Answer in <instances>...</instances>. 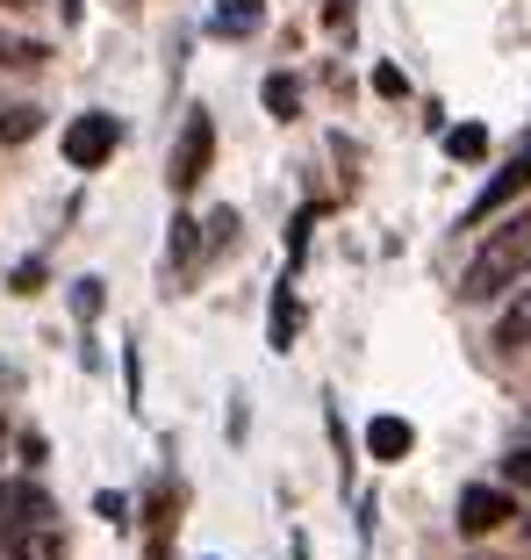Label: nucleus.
I'll return each mask as SVG.
<instances>
[{
    "label": "nucleus",
    "instance_id": "nucleus-2",
    "mask_svg": "<svg viewBox=\"0 0 531 560\" xmlns=\"http://www.w3.org/2000/svg\"><path fill=\"white\" fill-rule=\"evenodd\" d=\"M209 165H216V122L194 108V116L180 122V144H173V165H166L173 195H194V187L209 180Z\"/></svg>",
    "mask_w": 531,
    "mask_h": 560
},
{
    "label": "nucleus",
    "instance_id": "nucleus-12",
    "mask_svg": "<svg viewBox=\"0 0 531 560\" xmlns=\"http://www.w3.org/2000/svg\"><path fill=\"white\" fill-rule=\"evenodd\" d=\"M8 288H15V295H36V288H44V259H22Z\"/></svg>",
    "mask_w": 531,
    "mask_h": 560
},
{
    "label": "nucleus",
    "instance_id": "nucleus-7",
    "mask_svg": "<svg viewBox=\"0 0 531 560\" xmlns=\"http://www.w3.org/2000/svg\"><path fill=\"white\" fill-rule=\"evenodd\" d=\"M496 338H503V346H531V280L517 288V302H510V316H503Z\"/></svg>",
    "mask_w": 531,
    "mask_h": 560
},
{
    "label": "nucleus",
    "instance_id": "nucleus-15",
    "mask_svg": "<svg viewBox=\"0 0 531 560\" xmlns=\"http://www.w3.org/2000/svg\"><path fill=\"white\" fill-rule=\"evenodd\" d=\"M94 511H101V517H108V525H130V503H122V495H116V489H108V495H101V503H94Z\"/></svg>",
    "mask_w": 531,
    "mask_h": 560
},
{
    "label": "nucleus",
    "instance_id": "nucleus-9",
    "mask_svg": "<svg viewBox=\"0 0 531 560\" xmlns=\"http://www.w3.org/2000/svg\"><path fill=\"white\" fill-rule=\"evenodd\" d=\"M266 346H273V352L295 346V295H287V288L273 295V338H266Z\"/></svg>",
    "mask_w": 531,
    "mask_h": 560
},
{
    "label": "nucleus",
    "instance_id": "nucleus-13",
    "mask_svg": "<svg viewBox=\"0 0 531 560\" xmlns=\"http://www.w3.org/2000/svg\"><path fill=\"white\" fill-rule=\"evenodd\" d=\"M374 94H388V101H396V94H410V80H402L396 66H381V72H374Z\"/></svg>",
    "mask_w": 531,
    "mask_h": 560
},
{
    "label": "nucleus",
    "instance_id": "nucleus-14",
    "mask_svg": "<svg viewBox=\"0 0 531 560\" xmlns=\"http://www.w3.org/2000/svg\"><path fill=\"white\" fill-rule=\"evenodd\" d=\"M72 310H80V316L101 310V280H80V288H72Z\"/></svg>",
    "mask_w": 531,
    "mask_h": 560
},
{
    "label": "nucleus",
    "instance_id": "nucleus-6",
    "mask_svg": "<svg viewBox=\"0 0 531 560\" xmlns=\"http://www.w3.org/2000/svg\"><path fill=\"white\" fill-rule=\"evenodd\" d=\"M366 453H374V460H410L416 453V424L410 417H374V424H366Z\"/></svg>",
    "mask_w": 531,
    "mask_h": 560
},
{
    "label": "nucleus",
    "instance_id": "nucleus-5",
    "mask_svg": "<svg viewBox=\"0 0 531 560\" xmlns=\"http://www.w3.org/2000/svg\"><path fill=\"white\" fill-rule=\"evenodd\" d=\"M524 187H531V151H517V165H503L496 180H488L482 195H474V209H467V223H488V215H496V209H510V201L524 195Z\"/></svg>",
    "mask_w": 531,
    "mask_h": 560
},
{
    "label": "nucleus",
    "instance_id": "nucleus-11",
    "mask_svg": "<svg viewBox=\"0 0 531 560\" xmlns=\"http://www.w3.org/2000/svg\"><path fill=\"white\" fill-rule=\"evenodd\" d=\"M503 489H531V445L503 453Z\"/></svg>",
    "mask_w": 531,
    "mask_h": 560
},
{
    "label": "nucleus",
    "instance_id": "nucleus-8",
    "mask_svg": "<svg viewBox=\"0 0 531 560\" xmlns=\"http://www.w3.org/2000/svg\"><path fill=\"white\" fill-rule=\"evenodd\" d=\"M446 151L452 159H488V130L482 122H460V130H446Z\"/></svg>",
    "mask_w": 531,
    "mask_h": 560
},
{
    "label": "nucleus",
    "instance_id": "nucleus-10",
    "mask_svg": "<svg viewBox=\"0 0 531 560\" xmlns=\"http://www.w3.org/2000/svg\"><path fill=\"white\" fill-rule=\"evenodd\" d=\"M295 80H281V72H273V80H266V116H281V122H295Z\"/></svg>",
    "mask_w": 531,
    "mask_h": 560
},
{
    "label": "nucleus",
    "instance_id": "nucleus-3",
    "mask_svg": "<svg viewBox=\"0 0 531 560\" xmlns=\"http://www.w3.org/2000/svg\"><path fill=\"white\" fill-rule=\"evenodd\" d=\"M116 144H122V130L108 108H86V116L66 122V165H80V173H101V165L116 159Z\"/></svg>",
    "mask_w": 531,
    "mask_h": 560
},
{
    "label": "nucleus",
    "instance_id": "nucleus-16",
    "mask_svg": "<svg viewBox=\"0 0 531 560\" xmlns=\"http://www.w3.org/2000/svg\"><path fill=\"white\" fill-rule=\"evenodd\" d=\"M524 539H531V517H524Z\"/></svg>",
    "mask_w": 531,
    "mask_h": 560
},
{
    "label": "nucleus",
    "instance_id": "nucleus-4",
    "mask_svg": "<svg viewBox=\"0 0 531 560\" xmlns=\"http://www.w3.org/2000/svg\"><path fill=\"white\" fill-rule=\"evenodd\" d=\"M510 511H517V495L503 489V481H474V489H460V511H452V525H460L467 539H482V532H496Z\"/></svg>",
    "mask_w": 531,
    "mask_h": 560
},
{
    "label": "nucleus",
    "instance_id": "nucleus-1",
    "mask_svg": "<svg viewBox=\"0 0 531 560\" xmlns=\"http://www.w3.org/2000/svg\"><path fill=\"white\" fill-rule=\"evenodd\" d=\"M531 280V209H517L510 223H496V231L482 237V252L467 259V273H460V302H496V295H510V288H524Z\"/></svg>",
    "mask_w": 531,
    "mask_h": 560
}]
</instances>
